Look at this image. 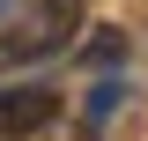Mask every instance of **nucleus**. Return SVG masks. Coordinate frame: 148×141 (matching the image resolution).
<instances>
[{
  "label": "nucleus",
  "instance_id": "1",
  "mask_svg": "<svg viewBox=\"0 0 148 141\" xmlns=\"http://www.w3.org/2000/svg\"><path fill=\"white\" fill-rule=\"evenodd\" d=\"M74 30H82V0H30V8L0 30V67H30V59L67 52Z\"/></svg>",
  "mask_w": 148,
  "mask_h": 141
},
{
  "label": "nucleus",
  "instance_id": "2",
  "mask_svg": "<svg viewBox=\"0 0 148 141\" xmlns=\"http://www.w3.org/2000/svg\"><path fill=\"white\" fill-rule=\"evenodd\" d=\"M59 89H45V82H22V89H8L0 97V141H22V134H45V126L59 119Z\"/></svg>",
  "mask_w": 148,
  "mask_h": 141
},
{
  "label": "nucleus",
  "instance_id": "3",
  "mask_svg": "<svg viewBox=\"0 0 148 141\" xmlns=\"http://www.w3.org/2000/svg\"><path fill=\"white\" fill-rule=\"evenodd\" d=\"M119 52H126V37H119V30H96V45H89V59H104V67H111Z\"/></svg>",
  "mask_w": 148,
  "mask_h": 141
},
{
  "label": "nucleus",
  "instance_id": "4",
  "mask_svg": "<svg viewBox=\"0 0 148 141\" xmlns=\"http://www.w3.org/2000/svg\"><path fill=\"white\" fill-rule=\"evenodd\" d=\"M119 97H126V89H119V82H104V89H96V97H89V119H104V111L119 104Z\"/></svg>",
  "mask_w": 148,
  "mask_h": 141
}]
</instances>
